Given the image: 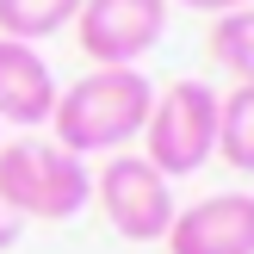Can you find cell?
I'll return each mask as SVG.
<instances>
[{
	"label": "cell",
	"mask_w": 254,
	"mask_h": 254,
	"mask_svg": "<svg viewBox=\"0 0 254 254\" xmlns=\"http://www.w3.org/2000/svg\"><path fill=\"white\" fill-rule=\"evenodd\" d=\"M168 6H192V12H236V6H254V0H168Z\"/></svg>",
	"instance_id": "obj_11"
},
{
	"label": "cell",
	"mask_w": 254,
	"mask_h": 254,
	"mask_svg": "<svg viewBox=\"0 0 254 254\" xmlns=\"http://www.w3.org/2000/svg\"><path fill=\"white\" fill-rule=\"evenodd\" d=\"M81 0H0V37L12 44H44L62 25H74Z\"/></svg>",
	"instance_id": "obj_9"
},
{
	"label": "cell",
	"mask_w": 254,
	"mask_h": 254,
	"mask_svg": "<svg viewBox=\"0 0 254 254\" xmlns=\"http://www.w3.org/2000/svg\"><path fill=\"white\" fill-rule=\"evenodd\" d=\"M19 230H25V223H19V217H12V211H6V205H0V254H6L12 242H19Z\"/></svg>",
	"instance_id": "obj_12"
},
{
	"label": "cell",
	"mask_w": 254,
	"mask_h": 254,
	"mask_svg": "<svg viewBox=\"0 0 254 254\" xmlns=\"http://www.w3.org/2000/svg\"><path fill=\"white\" fill-rule=\"evenodd\" d=\"M168 254H254V192H211L174 211Z\"/></svg>",
	"instance_id": "obj_6"
},
{
	"label": "cell",
	"mask_w": 254,
	"mask_h": 254,
	"mask_svg": "<svg viewBox=\"0 0 254 254\" xmlns=\"http://www.w3.org/2000/svg\"><path fill=\"white\" fill-rule=\"evenodd\" d=\"M211 62L236 81H254V6H236V12H217L211 19V37H205Z\"/></svg>",
	"instance_id": "obj_10"
},
{
	"label": "cell",
	"mask_w": 254,
	"mask_h": 254,
	"mask_svg": "<svg viewBox=\"0 0 254 254\" xmlns=\"http://www.w3.org/2000/svg\"><path fill=\"white\" fill-rule=\"evenodd\" d=\"M56 74H50L44 50L37 44H12L0 37V130H31V124H50L56 112Z\"/></svg>",
	"instance_id": "obj_7"
},
{
	"label": "cell",
	"mask_w": 254,
	"mask_h": 254,
	"mask_svg": "<svg viewBox=\"0 0 254 254\" xmlns=\"http://www.w3.org/2000/svg\"><path fill=\"white\" fill-rule=\"evenodd\" d=\"M168 0H81L74 44L87 50L93 68H136L168 37Z\"/></svg>",
	"instance_id": "obj_5"
},
{
	"label": "cell",
	"mask_w": 254,
	"mask_h": 254,
	"mask_svg": "<svg viewBox=\"0 0 254 254\" xmlns=\"http://www.w3.org/2000/svg\"><path fill=\"white\" fill-rule=\"evenodd\" d=\"M211 149H217V93H211V81L161 87L143 118V161L161 180H180V174L205 168Z\"/></svg>",
	"instance_id": "obj_3"
},
{
	"label": "cell",
	"mask_w": 254,
	"mask_h": 254,
	"mask_svg": "<svg viewBox=\"0 0 254 254\" xmlns=\"http://www.w3.org/2000/svg\"><path fill=\"white\" fill-rule=\"evenodd\" d=\"M236 174H254V81H236L230 93H217V149Z\"/></svg>",
	"instance_id": "obj_8"
},
{
	"label": "cell",
	"mask_w": 254,
	"mask_h": 254,
	"mask_svg": "<svg viewBox=\"0 0 254 254\" xmlns=\"http://www.w3.org/2000/svg\"><path fill=\"white\" fill-rule=\"evenodd\" d=\"M0 143H6V130H0Z\"/></svg>",
	"instance_id": "obj_13"
},
{
	"label": "cell",
	"mask_w": 254,
	"mask_h": 254,
	"mask_svg": "<svg viewBox=\"0 0 254 254\" xmlns=\"http://www.w3.org/2000/svg\"><path fill=\"white\" fill-rule=\"evenodd\" d=\"M149 99L155 87L143 81L136 68H93L81 74L74 87L56 93V112H50V143H62L68 155H118L124 143L143 136V118H149Z\"/></svg>",
	"instance_id": "obj_1"
},
{
	"label": "cell",
	"mask_w": 254,
	"mask_h": 254,
	"mask_svg": "<svg viewBox=\"0 0 254 254\" xmlns=\"http://www.w3.org/2000/svg\"><path fill=\"white\" fill-rule=\"evenodd\" d=\"M0 205L12 217L68 223L93 205V168L50 136H12L0 143Z\"/></svg>",
	"instance_id": "obj_2"
},
{
	"label": "cell",
	"mask_w": 254,
	"mask_h": 254,
	"mask_svg": "<svg viewBox=\"0 0 254 254\" xmlns=\"http://www.w3.org/2000/svg\"><path fill=\"white\" fill-rule=\"evenodd\" d=\"M93 205L106 211V223L124 242H161L174 223V180H161L143 155H106V168H93Z\"/></svg>",
	"instance_id": "obj_4"
}]
</instances>
